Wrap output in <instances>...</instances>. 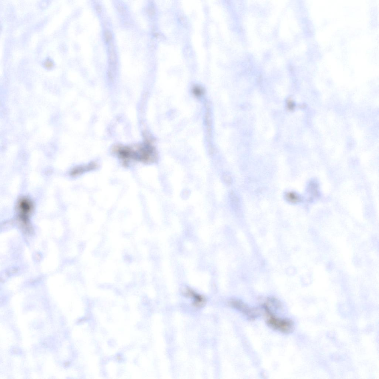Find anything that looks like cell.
I'll return each mask as SVG.
<instances>
[{
  "label": "cell",
  "mask_w": 379,
  "mask_h": 379,
  "mask_svg": "<svg viewBox=\"0 0 379 379\" xmlns=\"http://www.w3.org/2000/svg\"><path fill=\"white\" fill-rule=\"evenodd\" d=\"M112 152L125 167H128L134 162L146 164L153 163L157 161L158 158L155 148L149 140L143 144L133 147L116 146L112 149Z\"/></svg>",
  "instance_id": "obj_1"
},
{
  "label": "cell",
  "mask_w": 379,
  "mask_h": 379,
  "mask_svg": "<svg viewBox=\"0 0 379 379\" xmlns=\"http://www.w3.org/2000/svg\"><path fill=\"white\" fill-rule=\"evenodd\" d=\"M263 307L267 323L271 328L285 334H290L293 332L294 325L292 320L277 315L266 302L264 304Z\"/></svg>",
  "instance_id": "obj_2"
},
{
  "label": "cell",
  "mask_w": 379,
  "mask_h": 379,
  "mask_svg": "<svg viewBox=\"0 0 379 379\" xmlns=\"http://www.w3.org/2000/svg\"><path fill=\"white\" fill-rule=\"evenodd\" d=\"M34 209L32 201L29 197H22L19 198L16 204L17 219L22 225L29 227L30 219Z\"/></svg>",
  "instance_id": "obj_3"
},
{
  "label": "cell",
  "mask_w": 379,
  "mask_h": 379,
  "mask_svg": "<svg viewBox=\"0 0 379 379\" xmlns=\"http://www.w3.org/2000/svg\"><path fill=\"white\" fill-rule=\"evenodd\" d=\"M230 304L232 307L247 317L250 320H255L259 316V311L257 308L250 307L241 300L233 299L231 301Z\"/></svg>",
  "instance_id": "obj_4"
},
{
  "label": "cell",
  "mask_w": 379,
  "mask_h": 379,
  "mask_svg": "<svg viewBox=\"0 0 379 379\" xmlns=\"http://www.w3.org/2000/svg\"><path fill=\"white\" fill-rule=\"evenodd\" d=\"M99 167V164L97 162H92L87 164L76 166L72 168L70 174L73 177H77L87 172L95 171Z\"/></svg>",
  "instance_id": "obj_5"
},
{
  "label": "cell",
  "mask_w": 379,
  "mask_h": 379,
  "mask_svg": "<svg viewBox=\"0 0 379 379\" xmlns=\"http://www.w3.org/2000/svg\"><path fill=\"white\" fill-rule=\"evenodd\" d=\"M186 294L187 296L193 299V305L196 307H201L205 303V299L203 297L196 293L191 289H188L186 290Z\"/></svg>",
  "instance_id": "obj_6"
},
{
  "label": "cell",
  "mask_w": 379,
  "mask_h": 379,
  "mask_svg": "<svg viewBox=\"0 0 379 379\" xmlns=\"http://www.w3.org/2000/svg\"><path fill=\"white\" fill-rule=\"evenodd\" d=\"M108 52L109 54V59L110 63L111 65L115 64L116 62V55L114 47L113 45H110L108 49Z\"/></svg>",
  "instance_id": "obj_7"
},
{
  "label": "cell",
  "mask_w": 379,
  "mask_h": 379,
  "mask_svg": "<svg viewBox=\"0 0 379 379\" xmlns=\"http://www.w3.org/2000/svg\"><path fill=\"white\" fill-rule=\"evenodd\" d=\"M287 198L290 201L297 202L300 201V198L297 194L294 193H290L287 195Z\"/></svg>",
  "instance_id": "obj_8"
},
{
  "label": "cell",
  "mask_w": 379,
  "mask_h": 379,
  "mask_svg": "<svg viewBox=\"0 0 379 379\" xmlns=\"http://www.w3.org/2000/svg\"><path fill=\"white\" fill-rule=\"evenodd\" d=\"M192 92L195 96H200L204 93V90L199 86H196L193 88Z\"/></svg>",
  "instance_id": "obj_9"
},
{
  "label": "cell",
  "mask_w": 379,
  "mask_h": 379,
  "mask_svg": "<svg viewBox=\"0 0 379 379\" xmlns=\"http://www.w3.org/2000/svg\"><path fill=\"white\" fill-rule=\"evenodd\" d=\"M104 37H105V41L106 42H109L113 38V35H112L111 32L109 30H106L104 33Z\"/></svg>",
  "instance_id": "obj_10"
},
{
  "label": "cell",
  "mask_w": 379,
  "mask_h": 379,
  "mask_svg": "<svg viewBox=\"0 0 379 379\" xmlns=\"http://www.w3.org/2000/svg\"><path fill=\"white\" fill-rule=\"evenodd\" d=\"M44 67L47 69H51L54 66V63L52 60L48 59H46L43 63Z\"/></svg>",
  "instance_id": "obj_11"
},
{
  "label": "cell",
  "mask_w": 379,
  "mask_h": 379,
  "mask_svg": "<svg viewBox=\"0 0 379 379\" xmlns=\"http://www.w3.org/2000/svg\"><path fill=\"white\" fill-rule=\"evenodd\" d=\"M95 9L97 12L100 13L102 11L101 6L99 5H97L95 6Z\"/></svg>",
  "instance_id": "obj_12"
},
{
  "label": "cell",
  "mask_w": 379,
  "mask_h": 379,
  "mask_svg": "<svg viewBox=\"0 0 379 379\" xmlns=\"http://www.w3.org/2000/svg\"><path fill=\"white\" fill-rule=\"evenodd\" d=\"M118 9L119 10L120 12L122 13L125 10V9H123V7H122L121 6H119V7H118Z\"/></svg>",
  "instance_id": "obj_13"
}]
</instances>
